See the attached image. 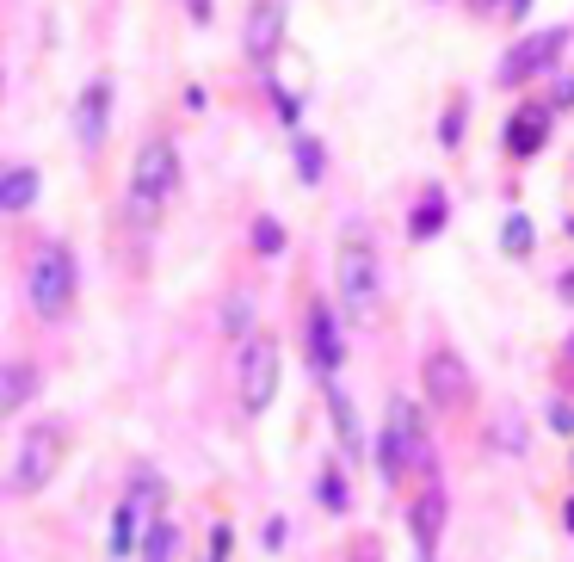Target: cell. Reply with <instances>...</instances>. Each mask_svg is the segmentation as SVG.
I'll list each match as a JSON object with an SVG mask.
<instances>
[{
	"instance_id": "1",
	"label": "cell",
	"mask_w": 574,
	"mask_h": 562,
	"mask_svg": "<svg viewBox=\"0 0 574 562\" xmlns=\"http://www.w3.org/2000/svg\"><path fill=\"white\" fill-rule=\"evenodd\" d=\"M334 291H340L346 322H377L383 285H377V254H371V235H365V229H346V235H340V254H334Z\"/></svg>"
},
{
	"instance_id": "2",
	"label": "cell",
	"mask_w": 574,
	"mask_h": 562,
	"mask_svg": "<svg viewBox=\"0 0 574 562\" xmlns=\"http://www.w3.org/2000/svg\"><path fill=\"white\" fill-rule=\"evenodd\" d=\"M377 470L389 482H402L414 470H433V451H426V427H420V408L414 402H389L383 414V439H377Z\"/></svg>"
},
{
	"instance_id": "3",
	"label": "cell",
	"mask_w": 574,
	"mask_h": 562,
	"mask_svg": "<svg viewBox=\"0 0 574 562\" xmlns=\"http://www.w3.org/2000/svg\"><path fill=\"white\" fill-rule=\"evenodd\" d=\"M173 186H179V155H173L167 136H149V143L136 149V167H130V217L155 223L161 204L173 198Z\"/></svg>"
},
{
	"instance_id": "4",
	"label": "cell",
	"mask_w": 574,
	"mask_h": 562,
	"mask_svg": "<svg viewBox=\"0 0 574 562\" xmlns=\"http://www.w3.org/2000/svg\"><path fill=\"white\" fill-rule=\"evenodd\" d=\"M25 297H31V309H38L44 322H62V315L75 309V254H68L62 241H44V248L31 254Z\"/></svg>"
},
{
	"instance_id": "5",
	"label": "cell",
	"mask_w": 574,
	"mask_h": 562,
	"mask_svg": "<svg viewBox=\"0 0 574 562\" xmlns=\"http://www.w3.org/2000/svg\"><path fill=\"white\" fill-rule=\"evenodd\" d=\"M62 470V427H31L13 451V470H7V488L13 495H38L50 488V476Z\"/></svg>"
},
{
	"instance_id": "6",
	"label": "cell",
	"mask_w": 574,
	"mask_h": 562,
	"mask_svg": "<svg viewBox=\"0 0 574 562\" xmlns=\"http://www.w3.org/2000/svg\"><path fill=\"white\" fill-rule=\"evenodd\" d=\"M272 396H278V346L247 340L241 346V402H247V414H266Z\"/></svg>"
},
{
	"instance_id": "7",
	"label": "cell",
	"mask_w": 574,
	"mask_h": 562,
	"mask_svg": "<svg viewBox=\"0 0 574 562\" xmlns=\"http://www.w3.org/2000/svg\"><path fill=\"white\" fill-rule=\"evenodd\" d=\"M420 383H426V402H439V408H470L476 402V377L457 353H433L420 365Z\"/></svg>"
},
{
	"instance_id": "8",
	"label": "cell",
	"mask_w": 574,
	"mask_h": 562,
	"mask_svg": "<svg viewBox=\"0 0 574 562\" xmlns=\"http://www.w3.org/2000/svg\"><path fill=\"white\" fill-rule=\"evenodd\" d=\"M562 44H568V31H562V25L519 38V44L507 50V62H500V81H507V87H519V81H531V75H544V68L562 56Z\"/></svg>"
},
{
	"instance_id": "9",
	"label": "cell",
	"mask_w": 574,
	"mask_h": 562,
	"mask_svg": "<svg viewBox=\"0 0 574 562\" xmlns=\"http://www.w3.org/2000/svg\"><path fill=\"white\" fill-rule=\"evenodd\" d=\"M155 525H161V519H155V501L136 488V495H124V507H118V519H112V538H105V550H112V556H136L142 544H149Z\"/></svg>"
},
{
	"instance_id": "10",
	"label": "cell",
	"mask_w": 574,
	"mask_h": 562,
	"mask_svg": "<svg viewBox=\"0 0 574 562\" xmlns=\"http://www.w3.org/2000/svg\"><path fill=\"white\" fill-rule=\"evenodd\" d=\"M105 130H112V81H87V93H81V105H75V143L87 149V155H99V143H105Z\"/></svg>"
},
{
	"instance_id": "11",
	"label": "cell",
	"mask_w": 574,
	"mask_h": 562,
	"mask_svg": "<svg viewBox=\"0 0 574 562\" xmlns=\"http://www.w3.org/2000/svg\"><path fill=\"white\" fill-rule=\"evenodd\" d=\"M247 56H254L260 68H272V56H278V44H284V0H260L254 13H247Z\"/></svg>"
},
{
	"instance_id": "12",
	"label": "cell",
	"mask_w": 574,
	"mask_h": 562,
	"mask_svg": "<svg viewBox=\"0 0 574 562\" xmlns=\"http://www.w3.org/2000/svg\"><path fill=\"white\" fill-rule=\"evenodd\" d=\"M303 340H309V365H315L321 377H334V365H340V328H334V309H328V303H309Z\"/></svg>"
},
{
	"instance_id": "13",
	"label": "cell",
	"mask_w": 574,
	"mask_h": 562,
	"mask_svg": "<svg viewBox=\"0 0 574 562\" xmlns=\"http://www.w3.org/2000/svg\"><path fill=\"white\" fill-rule=\"evenodd\" d=\"M439 519H445V495H439V488H426V495L414 501V544H420L426 562H433V544H439Z\"/></svg>"
},
{
	"instance_id": "14",
	"label": "cell",
	"mask_w": 574,
	"mask_h": 562,
	"mask_svg": "<svg viewBox=\"0 0 574 562\" xmlns=\"http://www.w3.org/2000/svg\"><path fill=\"white\" fill-rule=\"evenodd\" d=\"M544 136H550V112H544V105H525V112L513 118V136H507V143H513V155H531Z\"/></svg>"
},
{
	"instance_id": "15",
	"label": "cell",
	"mask_w": 574,
	"mask_h": 562,
	"mask_svg": "<svg viewBox=\"0 0 574 562\" xmlns=\"http://www.w3.org/2000/svg\"><path fill=\"white\" fill-rule=\"evenodd\" d=\"M31 383H38V377H31L25 359H13L7 371H0V414H19V408L31 402Z\"/></svg>"
},
{
	"instance_id": "16",
	"label": "cell",
	"mask_w": 574,
	"mask_h": 562,
	"mask_svg": "<svg viewBox=\"0 0 574 562\" xmlns=\"http://www.w3.org/2000/svg\"><path fill=\"white\" fill-rule=\"evenodd\" d=\"M31 198H38V173H31V167H7L0 204H7V210H31Z\"/></svg>"
},
{
	"instance_id": "17",
	"label": "cell",
	"mask_w": 574,
	"mask_h": 562,
	"mask_svg": "<svg viewBox=\"0 0 574 562\" xmlns=\"http://www.w3.org/2000/svg\"><path fill=\"white\" fill-rule=\"evenodd\" d=\"M328 402H334V427H340V439H346V458H358V414H352V402H346L340 390H334Z\"/></svg>"
},
{
	"instance_id": "18",
	"label": "cell",
	"mask_w": 574,
	"mask_h": 562,
	"mask_svg": "<svg viewBox=\"0 0 574 562\" xmlns=\"http://www.w3.org/2000/svg\"><path fill=\"white\" fill-rule=\"evenodd\" d=\"M297 167H303L309 186L321 180V143H315V136H297Z\"/></svg>"
},
{
	"instance_id": "19",
	"label": "cell",
	"mask_w": 574,
	"mask_h": 562,
	"mask_svg": "<svg viewBox=\"0 0 574 562\" xmlns=\"http://www.w3.org/2000/svg\"><path fill=\"white\" fill-rule=\"evenodd\" d=\"M445 223V198H426L420 210H414V235H433Z\"/></svg>"
},
{
	"instance_id": "20",
	"label": "cell",
	"mask_w": 574,
	"mask_h": 562,
	"mask_svg": "<svg viewBox=\"0 0 574 562\" xmlns=\"http://www.w3.org/2000/svg\"><path fill=\"white\" fill-rule=\"evenodd\" d=\"M142 550H149V562H167V556H173V525L161 519L155 532H149V544H142Z\"/></svg>"
},
{
	"instance_id": "21",
	"label": "cell",
	"mask_w": 574,
	"mask_h": 562,
	"mask_svg": "<svg viewBox=\"0 0 574 562\" xmlns=\"http://www.w3.org/2000/svg\"><path fill=\"white\" fill-rule=\"evenodd\" d=\"M321 507H328V513H340V507H346V488H340V470H328V476H321Z\"/></svg>"
},
{
	"instance_id": "22",
	"label": "cell",
	"mask_w": 574,
	"mask_h": 562,
	"mask_svg": "<svg viewBox=\"0 0 574 562\" xmlns=\"http://www.w3.org/2000/svg\"><path fill=\"white\" fill-rule=\"evenodd\" d=\"M531 248V223L525 217H507V254H525Z\"/></svg>"
},
{
	"instance_id": "23",
	"label": "cell",
	"mask_w": 574,
	"mask_h": 562,
	"mask_svg": "<svg viewBox=\"0 0 574 562\" xmlns=\"http://www.w3.org/2000/svg\"><path fill=\"white\" fill-rule=\"evenodd\" d=\"M254 241H260V254H278V248H284V235H278V223H272V217H260V223H254Z\"/></svg>"
},
{
	"instance_id": "24",
	"label": "cell",
	"mask_w": 574,
	"mask_h": 562,
	"mask_svg": "<svg viewBox=\"0 0 574 562\" xmlns=\"http://www.w3.org/2000/svg\"><path fill=\"white\" fill-rule=\"evenodd\" d=\"M494 7H500V0H470V13H476V19H488Z\"/></svg>"
},
{
	"instance_id": "25",
	"label": "cell",
	"mask_w": 574,
	"mask_h": 562,
	"mask_svg": "<svg viewBox=\"0 0 574 562\" xmlns=\"http://www.w3.org/2000/svg\"><path fill=\"white\" fill-rule=\"evenodd\" d=\"M420 562H426V556H420Z\"/></svg>"
}]
</instances>
